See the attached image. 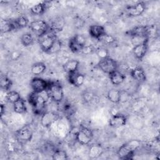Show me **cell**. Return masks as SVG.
<instances>
[{
	"mask_svg": "<svg viewBox=\"0 0 160 160\" xmlns=\"http://www.w3.org/2000/svg\"><path fill=\"white\" fill-rule=\"evenodd\" d=\"M148 39L146 38L140 43L134 46L132 52L134 56L138 59H142L146 55L148 49Z\"/></svg>",
	"mask_w": 160,
	"mask_h": 160,
	"instance_id": "cell-12",
	"label": "cell"
},
{
	"mask_svg": "<svg viewBox=\"0 0 160 160\" xmlns=\"http://www.w3.org/2000/svg\"><path fill=\"white\" fill-rule=\"evenodd\" d=\"M84 79L85 77L84 74L79 73L78 71L68 74V82L75 87L81 86L84 83Z\"/></svg>",
	"mask_w": 160,
	"mask_h": 160,
	"instance_id": "cell-13",
	"label": "cell"
},
{
	"mask_svg": "<svg viewBox=\"0 0 160 160\" xmlns=\"http://www.w3.org/2000/svg\"><path fill=\"white\" fill-rule=\"evenodd\" d=\"M94 51V48L92 46H84L82 50L81 51V52L84 54H89L92 53Z\"/></svg>",
	"mask_w": 160,
	"mask_h": 160,
	"instance_id": "cell-34",
	"label": "cell"
},
{
	"mask_svg": "<svg viewBox=\"0 0 160 160\" xmlns=\"http://www.w3.org/2000/svg\"><path fill=\"white\" fill-rule=\"evenodd\" d=\"M56 39L54 35H49L46 33L40 37L39 44L41 49L45 52H49L53 47Z\"/></svg>",
	"mask_w": 160,
	"mask_h": 160,
	"instance_id": "cell-9",
	"label": "cell"
},
{
	"mask_svg": "<svg viewBox=\"0 0 160 160\" xmlns=\"http://www.w3.org/2000/svg\"><path fill=\"white\" fill-rule=\"evenodd\" d=\"M98 40L102 41V42H104L106 44H111L114 43L116 41L115 38L113 36H112L111 35H109L107 33L105 35H104L103 36H102Z\"/></svg>",
	"mask_w": 160,
	"mask_h": 160,
	"instance_id": "cell-33",
	"label": "cell"
},
{
	"mask_svg": "<svg viewBox=\"0 0 160 160\" xmlns=\"http://www.w3.org/2000/svg\"><path fill=\"white\" fill-rule=\"evenodd\" d=\"M67 152L61 149H57L54 151L52 154V158L54 160H65L68 159Z\"/></svg>",
	"mask_w": 160,
	"mask_h": 160,
	"instance_id": "cell-31",
	"label": "cell"
},
{
	"mask_svg": "<svg viewBox=\"0 0 160 160\" xmlns=\"http://www.w3.org/2000/svg\"><path fill=\"white\" fill-rule=\"evenodd\" d=\"M49 84V81H47L44 79L38 77L33 78L30 81V86L31 87L32 91L37 93H41L46 91Z\"/></svg>",
	"mask_w": 160,
	"mask_h": 160,
	"instance_id": "cell-8",
	"label": "cell"
},
{
	"mask_svg": "<svg viewBox=\"0 0 160 160\" xmlns=\"http://www.w3.org/2000/svg\"><path fill=\"white\" fill-rule=\"evenodd\" d=\"M21 42L24 46L28 47L33 44L34 38L32 35L29 32L24 33L21 37Z\"/></svg>",
	"mask_w": 160,
	"mask_h": 160,
	"instance_id": "cell-29",
	"label": "cell"
},
{
	"mask_svg": "<svg viewBox=\"0 0 160 160\" xmlns=\"http://www.w3.org/2000/svg\"><path fill=\"white\" fill-rule=\"evenodd\" d=\"M58 119V114L54 112H45L41 115V124L45 128L49 127Z\"/></svg>",
	"mask_w": 160,
	"mask_h": 160,
	"instance_id": "cell-15",
	"label": "cell"
},
{
	"mask_svg": "<svg viewBox=\"0 0 160 160\" xmlns=\"http://www.w3.org/2000/svg\"><path fill=\"white\" fill-rule=\"evenodd\" d=\"M127 14L131 17L141 16L146 9V4L144 2H138L136 4L126 7Z\"/></svg>",
	"mask_w": 160,
	"mask_h": 160,
	"instance_id": "cell-11",
	"label": "cell"
},
{
	"mask_svg": "<svg viewBox=\"0 0 160 160\" xmlns=\"http://www.w3.org/2000/svg\"><path fill=\"white\" fill-rule=\"evenodd\" d=\"M79 65V62L76 59H70L66 62L63 66V69L65 72L68 73L76 72L78 71V67Z\"/></svg>",
	"mask_w": 160,
	"mask_h": 160,
	"instance_id": "cell-20",
	"label": "cell"
},
{
	"mask_svg": "<svg viewBox=\"0 0 160 160\" xmlns=\"http://www.w3.org/2000/svg\"><path fill=\"white\" fill-rule=\"evenodd\" d=\"M46 69V66L44 63L38 62L33 64L31 68V71L32 74L39 76L43 74Z\"/></svg>",
	"mask_w": 160,
	"mask_h": 160,
	"instance_id": "cell-22",
	"label": "cell"
},
{
	"mask_svg": "<svg viewBox=\"0 0 160 160\" xmlns=\"http://www.w3.org/2000/svg\"><path fill=\"white\" fill-rule=\"evenodd\" d=\"M29 28L36 36L40 38L47 33L49 26L45 21L38 19L31 22Z\"/></svg>",
	"mask_w": 160,
	"mask_h": 160,
	"instance_id": "cell-5",
	"label": "cell"
},
{
	"mask_svg": "<svg viewBox=\"0 0 160 160\" xmlns=\"http://www.w3.org/2000/svg\"><path fill=\"white\" fill-rule=\"evenodd\" d=\"M93 138L92 131L88 128L82 126L75 134L76 140L82 145L88 144Z\"/></svg>",
	"mask_w": 160,
	"mask_h": 160,
	"instance_id": "cell-4",
	"label": "cell"
},
{
	"mask_svg": "<svg viewBox=\"0 0 160 160\" xmlns=\"http://www.w3.org/2000/svg\"><path fill=\"white\" fill-rule=\"evenodd\" d=\"M96 53L98 56V57L100 59H102L104 58H106L108 57H109V51L107 48H104V47H99L98 48H97L96 50Z\"/></svg>",
	"mask_w": 160,
	"mask_h": 160,
	"instance_id": "cell-32",
	"label": "cell"
},
{
	"mask_svg": "<svg viewBox=\"0 0 160 160\" xmlns=\"http://www.w3.org/2000/svg\"><path fill=\"white\" fill-rule=\"evenodd\" d=\"M16 30L14 20H4L1 23V31L2 32H7Z\"/></svg>",
	"mask_w": 160,
	"mask_h": 160,
	"instance_id": "cell-25",
	"label": "cell"
},
{
	"mask_svg": "<svg viewBox=\"0 0 160 160\" xmlns=\"http://www.w3.org/2000/svg\"><path fill=\"white\" fill-rule=\"evenodd\" d=\"M12 85V82L7 76L4 74L1 75L0 86L1 88L5 91H9Z\"/></svg>",
	"mask_w": 160,
	"mask_h": 160,
	"instance_id": "cell-26",
	"label": "cell"
},
{
	"mask_svg": "<svg viewBox=\"0 0 160 160\" xmlns=\"http://www.w3.org/2000/svg\"><path fill=\"white\" fill-rule=\"evenodd\" d=\"M127 122V118L122 114H116L109 120V124L111 127L118 128L124 126Z\"/></svg>",
	"mask_w": 160,
	"mask_h": 160,
	"instance_id": "cell-14",
	"label": "cell"
},
{
	"mask_svg": "<svg viewBox=\"0 0 160 160\" xmlns=\"http://www.w3.org/2000/svg\"><path fill=\"white\" fill-rule=\"evenodd\" d=\"M60 49H61V43L58 39H56L53 47L52 48V49L49 52H55L60 50Z\"/></svg>",
	"mask_w": 160,
	"mask_h": 160,
	"instance_id": "cell-35",
	"label": "cell"
},
{
	"mask_svg": "<svg viewBox=\"0 0 160 160\" xmlns=\"http://www.w3.org/2000/svg\"><path fill=\"white\" fill-rule=\"evenodd\" d=\"M98 66L102 71L108 74L116 71L118 69V64L116 61L109 56L100 59L98 63Z\"/></svg>",
	"mask_w": 160,
	"mask_h": 160,
	"instance_id": "cell-6",
	"label": "cell"
},
{
	"mask_svg": "<svg viewBox=\"0 0 160 160\" xmlns=\"http://www.w3.org/2000/svg\"><path fill=\"white\" fill-rule=\"evenodd\" d=\"M46 6L47 4L46 2H39L30 8V12L34 15H41L45 12Z\"/></svg>",
	"mask_w": 160,
	"mask_h": 160,
	"instance_id": "cell-23",
	"label": "cell"
},
{
	"mask_svg": "<svg viewBox=\"0 0 160 160\" xmlns=\"http://www.w3.org/2000/svg\"><path fill=\"white\" fill-rule=\"evenodd\" d=\"M32 130L30 126L26 125L15 132V136L20 142L30 141L32 138Z\"/></svg>",
	"mask_w": 160,
	"mask_h": 160,
	"instance_id": "cell-7",
	"label": "cell"
},
{
	"mask_svg": "<svg viewBox=\"0 0 160 160\" xmlns=\"http://www.w3.org/2000/svg\"><path fill=\"white\" fill-rule=\"evenodd\" d=\"M141 142L138 139H132L123 144L118 150V156L121 159L132 158L134 152L141 146Z\"/></svg>",
	"mask_w": 160,
	"mask_h": 160,
	"instance_id": "cell-1",
	"label": "cell"
},
{
	"mask_svg": "<svg viewBox=\"0 0 160 160\" xmlns=\"http://www.w3.org/2000/svg\"><path fill=\"white\" fill-rule=\"evenodd\" d=\"M13 109L14 112L18 114H24L27 111V107L25 101L21 98L13 104Z\"/></svg>",
	"mask_w": 160,
	"mask_h": 160,
	"instance_id": "cell-24",
	"label": "cell"
},
{
	"mask_svg": "<svg viewBox=\"0 0 160 160\" xmlns=\"http://www.w3.org/2000/svg\"><path fill=\"white\" fill-rule=\"evenodd\" d=\"M89 32L90 36L95 39H99L106 34L105 28L101 25L93 24L89 26Z\"/></svg>",
	"mask_w": 160,
	"mask_h": 160,
	"instance_id": "cell-16",
	"label": "cell"
},
{
	"mask_svg": "<svg viewBox=\"0 0 160 160\" xmlns=\"http://www.w3.org/2000/svg\"><path fill=\"white\" fill-rule=\"evenodd\" d=\"M46 91L49 98L56 102H61L63 99V89L61 85L58 82L49 81V86Z\"/></svg>",
	"mask_w": 160,
	"mask_h": 160,
	"instance_id": "cell-3",
	"label": "cell"
},
{
	"mask_svg": "<svg viewBox=\"0 0 160 160\" xmlns=\"http://www.w3.org/2000/svg\"><path fill=\"white\" fill-rule=\"evenodd\" d=\"M111 82L114 85H119L125 80L126 76L118 70L109 74Z\"/></svg>",
	"mask_w": 160,
	"mask_h": 160,
	"instance_id": "cell-18",
	"label": "cell"
},
{
	"mask_svg": "<svg viewBox=\"0 0 160 160\" xmlns=\"http://www.w3.org/2000/svg\"><path fill=\"white\" fill-rule=\"evenodd\" d=\"M4 112H5V106H4V104H1V117L3 116Z\"/></svg>",
	"mask_w": 160,
	"mask_h": 160,
	"instance_id": "cell-36",
	"label": "cell"
},
{
	"mask_svg": "<svg viewBox=\"0 0 160 160\" xmlns=\"http://www.w3.org/2000/svg\"><path fill=\"white\" fill-rule=\"evenodd\" d=\"M68 46H69V48L71 50V51L74 53H77V52H81V51L82 50V49L84 47V46H81V44H79L74 39L73 37L69 39V42H68Z\"/></svg>",
	"mask_w": 160,
	"mask_h": 160,
	"instance_id": "cell-28",
	"label": "cell"
},
{
	"mask_svg": "<svg viewBox=\"0 0 160 160\" xmlns=\"http://www.w3.org/2000/svg\"><path fill=\"white\" fill-rule=\"evenodd\" d=\"M6 99L7 101L12 104L15 103L16 101H18L19 99H20L21 96L20 94L15 91H9L6 94Z\"/></svg>",
	"mask_w": 160,
	"mask_h": 160,
	"instance_id": "cell-30",
	"label": "cell"
},
{
	"mask_svg": "<svg viewBox=\"0 0 160 160\" xmlns=\"http://www.w3.org/2000/svg\"><path fill=\"white\" fill-rule=\"evenodd\" d=\"M103 152V148L99 144H92L89 149L88 155L91 159H96L101 156Z\"/></svg>",
	"mask_w": 160,
	"mask_h": 160,
	"instance_id": "cell-19",
	"label": "cell"
},
{
	"mask_svg": "<svg viewBox=\"0 0 160 160\" xmlns=\"http://www.w3.org/2000/svg\"><path fill=\"white\" fill-rule=\"evenodd\" d=\"M14 22L15 24L16 29L17 30L26 27L29 24V20L26 16H21L14 19Z\"/></svg>",
	"mask_w": 160,
	"mask_h": 160,
	"instance_id": "cell-27",
	"label": "cell"
},
{
	"mask_svg": "<svg viewBox=\"0 0 160 160\" xmlns=\"http://www.w3.org/2000/svg\"><path fill=\"white\" fill-rule=\"evenodd\" d=\"M108 99L112 103H118L121 98V91L116 89H111L107 93Z\"/></svg>",
	"mask_w": 160,
	"mask_h": 160,
	"instance_id": "cell-21",
	"label": "cell"
},
{
	"mask_svg": "<svg viewBox=\"0 0 160 160\" xmlns=\"http://www.w3.org/2000/svg\"><path fill=\"white\" fill-rule=\"evenodd\" d=\"M131 77L139 82H143L146 80V75L144 69L139 66L131 69L130 72Z\"/></svg>",
	"mask_w": 160,
	"mask_h": 160,
	"instance_id": "cell-17",
	"label": "cell"
},
{
	"mask_svg": "<svg viewBox=\"0 0 160 160\" xmlns=\"http://www.w3.org/2000/svg\"><path fill=\"white\" fill-rule=\"evenodd\" d=\"M149 29L146 26H138L133 28L126 32V34L130 36L139 38H147L149 35Z\"/></svg>",
	"mask_w": 160,
	"mask_h": 160,
	"instance_id": "cell-10",
	"label": "cell"
},
{
	"mask_svg": "<svg viewBox=\"0 0 160 160\" xmlns=\"http://www.w3.org/2000/svg\"><path fill=\"white\" fill-rule=\"evenodd\" d=\"M46 101L42 92L37 93L32 91L28 96V102L32 107L34 114L38 115H42L45 112Z\"/></svg>",
	"mask_w": 160,
	"mask_h": 160,
	"instance_id": "cell-2",
	"label": "cell"
}]
</instances>
